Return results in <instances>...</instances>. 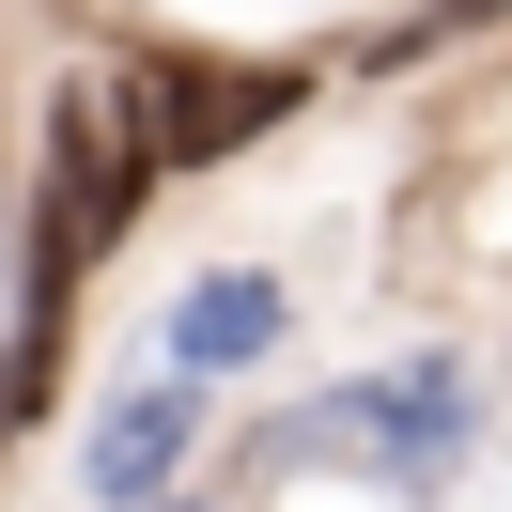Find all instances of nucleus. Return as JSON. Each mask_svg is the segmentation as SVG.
<instances>
[{
    "label": "nucleus",
    "mask_w": 512,
    "mask_h": 512,
    "mask_svg": "<svg viewBox=\"0 0 512 512\" xmlns=\"http://www.w3.org/2000/svg\"><path fill=\"white\" fill-rule=\"evenodd\" d=\"M450 450H466V373H450V357L373 373V388H342V404L280 419V466H373V481H419V466H450Z\"/></svg>",
    "instance_id": "obj_3"
},
{
    "label": "nucleus",
    "mask_w": 512,
    "mask_h": 512,
    "mask_svg": "<svg viewBox=\"0 0 512 512\" xmlns=\"http://www.w3.org/2000/svg\"><path fill=\"white\" fill-rule=\"evenodd\" d=\"M109 94H125V125H140L156 171H218V156H249L264 125H295V63H202V47H156V63H125Z\"/></svg>",
    "instance_id": "obj_2"
},
{
    "label": "nucleus",
    "mask_w": 512,
    "mask_h": 512,
    "mask_svg": "<svg viewBox=\"0 0 512 512\" xmlns=\"http://www.w3.org/2000/svg\"><path fill=\"white\" fill-rule=\"evenodd\" d=\"M187 435H202V404H187V373H156V388H125V404L94 419V450H78V481H94V497H156L171 466H187Z\"/></svg>",
    "instance_id": "obj_4"
},
{
    "label": "nucleus",
    "mask_w": 512,
    "mask_h": 512,
    "mask_svg": "<svg viewBox=\"0 0 512 512\" xmlns=\"http://www.w3.org/2000/svg\"><path fill=\"white\" fill-rule=\"evenodd\" d=\"M264 342H280V280H202L187 311L156 326L171 373H233V357H264Z\"/></svg>",
    "instance_id": "obj_5"
},
{
    "label": "nucleus",
    "mask_w": 512,
    "mask_h": 512,
    "mask_svg": "<svg viewBox=\"0 0 512 512\" xmlns=\"http://www.w3.org/2000/svg\"><path fill=\"white\" fill-rule=\"evenodd\" d=\"M140 187H156V156H140L125 94H109V78H63V94H47V202H32V326H63L78 264L125 249Z\"/></svg>",
    "instance_id": "obj_1"
}]
</instances>
